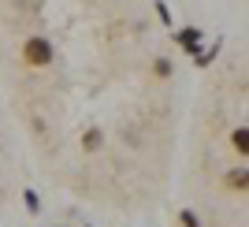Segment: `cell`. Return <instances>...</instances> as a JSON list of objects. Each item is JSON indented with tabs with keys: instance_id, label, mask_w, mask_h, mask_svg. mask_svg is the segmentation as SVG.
<instances>
[{
	"instance_id": "6",
	"label": "cell",
	"mask_w": 249,
	"mask_h": 227,
	"mask_svg": "<svg viewBox=\"0 0 249 227\" xmlns=\"http://www.w3.org/2000/svg\"><path fill=\"white\" fill-rule=\"evenodd\" d=\"M227 179H231V186H238V190L246 186V171H234V175H227Z\"/></svg>"
},
{
	"instance_id": "1",
	"label": "cell",
	"mask_w": 249,
	"mask_h": 227,
	"mask_svg": "<svg viewBox=\"0 0 249 227\" xmlns=\"http://www.w3.org/2000/svg\"><path fill=\"white\" fill-rule=\"evenodd\" d=\"M22 60L30 63V67H49L56 60V49H52L49 38H26L22 41Z\"/></svg>"
},
{
	"instance_id": "5",
	"label": "cell",
	"mask_w": 249,
	"mask_h": 227,
	"mask_svg": "<svg viewBox=\"0 0 249 227\" xmlns=\"http://www.w3.org/2000/svg\"><path fill=\"white\" fill-rule=\"evenodd\" d=\"M86 145H89V149H97V145H101V131H86V138H82Z\"/></svg>"
},
{
	"instance_id": "2",
	"label": "cell",
	"mask_w": 249,
	"mask_h": 227,
	"mask_svg": "<svg viewBox=\"0 0 249 227\" xmlns=\"http://www.w3.org/2000/svg\"><path fill=\"white\" fill-rule=\"evenodd\" d=\"M201 38H205V30H197V26H186V30H175V41L182 45V49H190V52H197Z\"/></svg>"
},
{
	"instance_id": "3",
	"label": "cell",
	"mask_w": 249,
	"mask_h": 227,
	"mask_svg": "<svg viewBox=\"0 0 249 227\" xmlns=\"http://www.w3.org/2000/svg\"><path fill=\"white\" fill-rule=\"evenodd\" d=\"M231 142H234V149H238V153H249V131H246V127H238Z\"/></svg>"
},
{
	"instance_id": "4",
	"label": "cell",
	"mask_w": 249,
	"mask_h": 227,
	"mask_svg": "<svg viewBox=\"0 0 249 227\" xmlns=\"http://www.w3.org/2000/svg\"><path fill=\"white\" fill-rule=\"evenodd\" d=\"M153 71H156V75H160V78H167V75H171V63H167V60H164V56H160V60H156V63H153Z\"/></svg>"
}]
</instances>
